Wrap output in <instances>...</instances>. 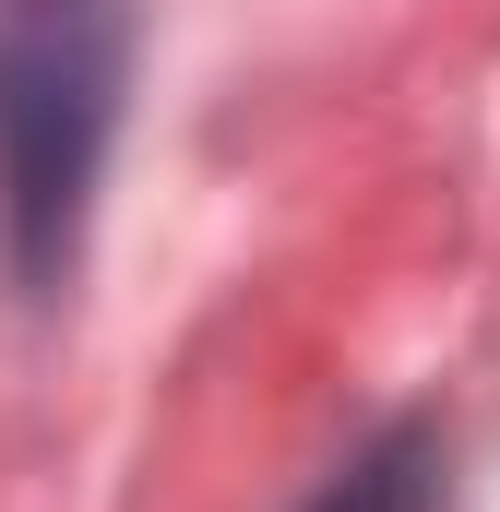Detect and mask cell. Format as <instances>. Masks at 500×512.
Here are the masks:
<instances>
[{
	"label": "cell",
	"instance_id": "cell-1",
	"mask_svg": "<svg viewBox=\"0 0 500 512\" xmlns=\"http://www.w3.org/2000/svg\"><path fill=\"white\" fill-rule=\"evenodd\" d=\"M108 84H120V12L108 0H12V24H0V167H12V215L36 251L84 203Z\"/></svg>",
	"mask_w": 500,
	"mask_h": 512
},
{
	"label": "cell",
	"instance_id": "cell-2",
	"mask_svg": "<svg viewBox=\"0 0 500 512\" xmlns=\"http://www.w3.org/2000/svg\"><path fill=\"white\" fill-rule=\"evenodd\" d=\"M310 512H429V441H381V453H358Z\"/></svg>",
	"mask_w": 500,
	"mask_h": 512
}]
</instances>
